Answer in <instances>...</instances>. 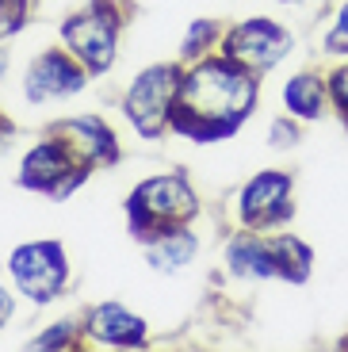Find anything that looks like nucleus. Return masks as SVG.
Instances as JSON below:
<instances>
[{"label": "nucleus", "instance_id": "4468645a", "mask_svg": "<svg viewBox=\"0 0 348 352\" xmlns=\"http://www.w3.org/2000/svg\"><path fill=\"white\" fill-rule=\"evenodd\" d=\"M268 249H272V272H276V280L295 283V287L310 280L314 249L303 238H295V234H276V238H268Z\"/></svg>", "mask_w": 348, "mask_h": 352}, {"label": "nucleus", "instance_id": "20e7f679", "mask_svg": "<svg viewBox=\"0 0 348 352\" xmlns=\"http://www.w3.org/2000/svg\"><path fill=\"white\" fill-rule=\"evenodd\" d=\"M184 69L173 62L149 65L146 73L134 77V85L127 88V100H122V115L131 119V126L146 138H157V134L168 126V115H173L176 92H180Z\"/></svg>", "mask_w": 348, "mask_h": 352}, {"label": "nucleus", "instance_id": "2eb2a0df", "mask_svg": "<svg viewBox=\"0 0 348 352\" xmlns=\"http://www.w3.org/2000/svg\"><path fill=\"white\" fill-rule=\"evenodd\" d=\"M149 245V264L153 268H161V272H176V268H184V264L195 256V238L188 234V230H165V234H157V238L146 241Z\"/></svg>", "mask_w": 348, "mask_h": 352}, {"label": "nucleus", "instance_id": "6ab92c4d", "mask_svg": "<svg viewBox=\"0 0 348 352\" xmlns=\"http://www.w3.org/2000/svg\"><path fill=\"white\" fill-rule=\"evenodd\" d=\"M27 23V0H0V38L19 35Z\"/></svg>", "mask_w": 348, "mask_h": 352}, {"label": "nucleus", "instance_id": "1a4fd4ad", "mask_svg": "<svg viewBox=\"0 0 348 352\" xmlns=\"http://www.w3.org/2000/svg\"><path fill=\"white\" fill-rule=\"evenodd\" d=\"M88 80V69L80 62H73L69 54L61 50H46L31 69H27L23 92L31 104H46V100H65L77 96Z\"/></svg>", "mask_w": 348, "mask_h": 352}, {"label": "nucleus", "instance_id": "39448f33", "mask_svg": "<svg viewBox=\"0 0 348 352\" xmlns=\"http://www.w3.org/2000/svg\"><path fill=\"white\" fill-rule=\"evenodd\" d=\"M237 214L245 230H279L295 219V180L283 168H264L241 188L237 195Z\"/></svg>", "mask_w": 348, "mask_h": 352}, {"label": "nucleus", "instance_id": "f3484780", "mask_svg": "<svg viewBox=\"0 0 348 352\" xmlns=\"http://www.w3.org/2000/svg\"><path fill=\"white\" fill-rule=\"evenodd\" d=\"M329 107L340 123L348 126V58L337 69H329Z\"/></svg>", "mask_w": 348, "mask_h": 352}, {"label": "nucleus", "instance_id": "9b49d317", "mask_svg": "<svg viewBox=\"0 0 348 352\" xmlns=\"http://www.w3.org/2000/svg\"><path fill=\"white\" fill-rule=\"evenodd\" d=\"M54 134L69 142L77 153H85L92 165H115L119 161V138L111 134V126H104L92 115H77V119H61L54 123Z\"/></svg>", "mask_w": 348, "mask_h": 352}, {"label": "nucleus", "instance_id": "f8f14e48", "mask_svg": "<svg viewBox=\"0 0 348 352\" xmlns=\"http://www.w3.org/2000/svg\"><path fill=\"white\" fill-rule=\"evenodd\" d=\"M283 107L287 115H295L298 123H314L329 111V77L314 69H303L283 85Z\"/></svg>", "mask_w": 348, "mask_h": 352}, {"label": "nucleus", "instance_id": "ddd939ff", "mask_svg": "<svg viewBox=\"0 0 348 352\" xmlns=\"http://www.w3.org/2000/svg\"><path fill=\"white\" fill-rule=\"evenodd\" d=\"M226 264H230V272H234L237 280H276L268 238H261L257 230H249V234H241V238L230 241Z\"/></svg>", "mask_w": 348, "mask_h": 352}, {"label": "nucleus", "instance_id": "7ed1b4c3", "mask_svg": "<svg viewBox=\"0 0 348 352\" xmlns=\"http://www.w3.org/2000/svg\"><path fill=\"white\" fill-rule=\"evenodd\" d=\"M92 168L96 165L85 153H77L61 134L50 131L23 157V165H19V184L31 188V192H46V195H69L77 184H85V176Z\"/></svg>", "mask_w": 348, "mask_h": 352}, {"label": "nucleus", "instance_id": "0eeeda50", "mask_svg": "<svg viewBox=\"0 0 348 352\" xmlns=\"http://www.w3.org/2000/svg\"><path fill=\"white\" fill-rule=\"evenodd\" d=\"M61 38H65V50L88 73H107L115 62V50H119V16L104 4L85 8L61 23Z\"/></svg>", "mask_w": 348, "mask_h": 352}, {"label": "nucleus", "instance_id": "f03ea898", "mask_svg": "<svg viewBox=\"0 0 348 352\" xmlns=\"http://www.w3.org/2000/svg\"><path fill=\"white\" fill-rule=\"evenodd\" d=\"M199 211V199L188 188V180L176 173L165 176H149L127 199V219H131V230L142 241L165 234V230H180L195 219Z\"/></svg>", "mask_w": 348, "mask_h": 352}, {"label": "nucleus", "instance_id": "a211bd4d", "mask_svg": "<svg viewBox=\"0 0 348 352\" xmlns=\"http://www.w3.org/2000/svg\"><path fill=\"white\" fill-rule=\"evenodd\" d=\"M325 50L337 54V58H348V0H340L337 12H333V23L325 31Z\"/></svg>", "mask_w": 348, "mask_h": 352}, {"label": "nucleus", "instance_id": "4be33fe9", "mask_svg": "<svg viewBox=\"0 0 348 352\" xmlns=\"http://www.w3.org/2000/svg\"><path fill=\"white\" fill-rule=\"evenodd\" d=\"M8 318H12V299H8V291L0 287V329L8 326Z\"/></svg>", "mask_w": 348, "mask_h": 352}, {"label": "nucleus", "instance_id": "b1692460", "mask_svg": "<svg viewBox=\"0 0 348 352\" xmlns=\"http://www.w3.org/2000/svg\"><path fill=\"white\" fill-rule=\"evenodd\" d=\"M279 4H303V0H279Z\"/></svg>", "mask_w": 348, "mask_h": 352}, {"label": "nucleus", "instance_id": "f257e3e1", "mask_svg": "<svg viewBox=\"0 0 348 352\" xmlns=\"http://www.w3.org/2000/svg\"><path fill=\"white\" fill-rule=\"evenodd\" d=\"M257 107V73L234 58H203L184 73L168 126L195 142H222L245 123Z\"/></svg>", "mask_w": 348, "mask_h": 352}, {"label": "nucleus", "instance_id": "6e6552de", "mask_svg": "<svg viewBox=\"0 0 348 352\" xmlns=\"http://www.w3.org/2000/svg\"><path fill=\"white\" fill-rule=\"evenodd\" d=\"M8 272L31 302H50L65 287V253L58 241H31L8 256Z\"/></svg>", "mask_w": 348, "mask_h": 352}, {"label": "nucleus", "instance_id": "423d86ee", "mask_svg": "<svg viewBox=\"0 0 348 352\" xmlns=\"http://www.w3.org/2000/svg\"><path fill=\"white\" fill-rule=\"evenodd\" d=\"M295 50V35H291L283 23L276 19H245V23H234L230 35H222V54L241 62L245 69H252L257 77L261 73H272L287 54Z\"/></svg>", "mask_w": 348, "mask_h": 352}, {"label": "nucleus", "instance_id": "5701e85b", "mask_svg": "<svg viewBox=\"0 0 348 352\" xmlns=\"http://www.w3.org/2000/svg\"><path fill=\"white\" fill-rule=\"evenodd\" d=\"M0 77H4V54H0Z\"/></svg>", "mask_w": 348, "mask_h": 352}, {"label": "nucleus", "instance_id": "412c9836", "mask_svg": "<svg viewBox=\"0 0 348 352\" xmlns=\"http://www.w3.org/2000/svg\"><path fill=\"white\" fill-rule=\"evenodd\" d=\"M298 134H303V126L287 123V119H279V123H272L268 142H272V146H295V142H298Z\"/></svg>", "mask_w": 348, "mask_h": 352}, {"label": "nucleus", "instance_id": "9d476101", "mask_svg": "<svg viewBox=\"0 0 348 352\" xmlns=\"http://www.w3.org/2000/svg\"><path fill=\"white\" fill-rule=\"evenodd\" d=\"M85 333L107 349H142L146 344V322L119 302H104L85 314Z\"/></svg>", "mask_w": 348, "mask_h": 352}, {"label": "nucleus", "instance_id": "dca6fc26", "mask_svg": "<svg viewBox=\"0 0 348 352\" xmlns=\"http://www.w3.org/2000/svg\"><path fill=\"white\" fill-rule=\"evenodd\" d=\"M215 38H218V23H215V19H195L192 31H188V38L180 43V58H199Z\"/></svg>", "mask_w": 348, "mask_h": 352}, {"label": "nucleus", "instance_id": "aec40b11", "mask_svg": "<svg viewBox=\"0 0 348 352\" xmlns=\"http://www.w3.org/2000/svg\"><path fill=\"white\" fill-rule=\"evenodd\" d=\"M73 329H77V322H61V326H54V329H46V333H39L35 341H31V349H65L69 344V337H73Z\"/></svg>", "mask_w": 348, "mask_h": 352}]
</instances>
